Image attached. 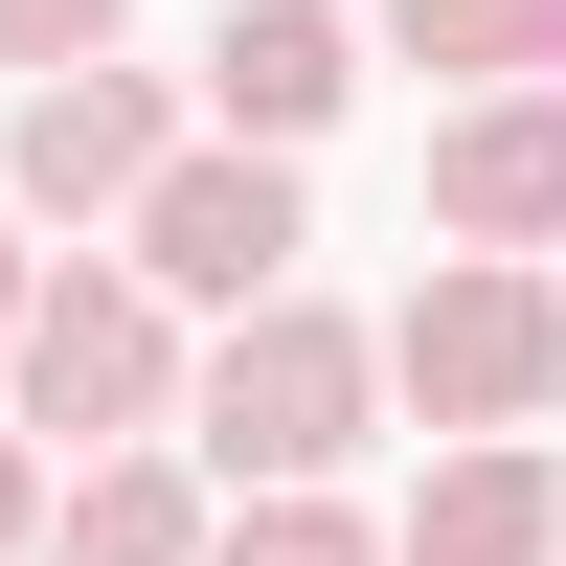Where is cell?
<instances>
[{"mask_svg": "<svg viewBox=\"0 0 566 566\" xmlns=\"http://www.w3.org/2000/svg\"><path fill=\"white\" fill-rule=\"evenodd\" d=\"M363 431H386V340H363L340 295H227V317H181V453H205V499H250V476H363Z\"/></svg>", "mask_w": 566, "mask_h": 566, "instance_id": "cell-1", "label": "cell"}, {"mask_svg": "<svg viewBox=\"0 0 566 566\" xmlns=\"http://www.w3.org/2000/svg\"><path fill=\"white\" fill-rule=\"evenodd\" d=\"M0 408H23V453L181 431V295H159L136 250H23V317H0Z\"/></svg>", "mask_w": 566, "mask_h": 566, "instance_id": "cell-2", "label": "cell"}, {"mask_svg": "<svg viewBox=\"0 0 566 566\" xmlns=\"http://www.w3.org/2000/svg\"><path fill=\"white\" fill-rule=\"evenodd\" d=\"M363 340H386V408H431V431H544L566 408V272L544 250H431L408 317H363Z\"/></svg>", "mask_w": 566, "mask_h": 566, "instance_id": "cell-3", "label": "cell"}, {"mask_svg": "<svg viewBox=\"0 0 566 566\" xmlns=\"http://www.w3.org/2000/svg\"><path fill=\"white\" fill-rule=\"evenodd\" d=\"M114 250L159 272L181 317H227V295H272V272L317 250V205H295V159H272V136H205V114H181V136H159V181L114 205Z\"/></svg>", "mask_w": 566, "mask_h": 566, "instance_id": "cell-4", "label": "cell"}, {"mask_svg": "<svg viewBox=\"0 0 566 566\" xmlns=\"http://www.w3.org/2000/svg\"><path fill=\"white\" fill-rule=\"evenodd\" d=\"M159 136H181V91L114 69V45H69V69H23V114H0V205L23 227H114L136 181H159Z\"/></svg>", "mask_w": 566, "mask_h": 566, "instance_id": "cell-5", "label": "cell"}, {"mask_svg": "<svg viewBox=\"0 0 566 566\" xmlns=\"http://www.w3.org/2000/svg\"><path fill=\"white\" fill-rule=\"evenodd\" d=\"M431 250H566V69H499L431 114Z\"/></svg>", "mask_w": 566, "mask_h": 566, "instance_id": "cell-6", "label": "cell"}, {"mask_svg": "<svg viewBox=\"0 0 566 566\" xmlns=\"http://www.w3.org/2000/svg\"><path fill=\"white\" fill-rule=\"evenodd\" d=\"M181 114H205V136H272V159H317V136L363 114V23H340V0H227Z\"/></svg>", "mask_w": 566, "mask_h": 566, "instance_id": "cell-7", "label": "cell"}, {"mask_svg": "<svg viewBox=\"0 0 566 566\" xmlns=\"http://www.w3.org/2000/svg\"><path fill=\"white\" fill-rule=\"evenodd\" d=\"M23 566H205V453H181V431L45 453V522H23Z\"/></svg>", "mask_w": 566, "mask_h": 566, "instance_id": "cell-8", "label": "cell"}, {"mask_svg": "<svg viewBox=\"0 0 566 566\" xmlns=\"http://www.w3.org/2000/svg\"><path fill=\"white\" fill-rule=\"evenodd\" d=\"M566 544V453L544 431H431V476H408L386 566H544Z\"/></svg>", "mask_w": 566, "mask_h": 566, "instance_id": "cell-9", "label": "cell"}, {"mask_svg": "<svg viewBox=\"0 0 566 566\" xmlns=\"http://www.w3.org/2000/svg\"><path fill=\"white\" fill-rule=\"evenodd\" d=\"M205 566H386V522L340 476H250V499H205Z\"/></svg>", "mask_w": 566, "mask_h": 566, "instance_id": "cell-10", "label": "cell"}, {"mask_svg": "<svg viewBox=\"0 0 566 566\" xmlns=\"http://www.w3.org/2000/svg\"><path fill=\"white\" fill-rule=\"evenodd\" d=\"M386 45L431 91H499V69H544V0H386Z\"/></svg>", "mask_w": 566, "mask_h": 566, "instance_id": "cell-11", "label": "cell"}, {"mask_svg": "<svg viewBox=\"0 0 566 566\" xmlns=\"http://www.w3.org/2000/svg\"><path fill=\"white\" fill-rule=\"evenodd\" d=\"M69 45H136V0H0V69H69Z\"/></svg>", "mask_w": 566, "mask_h": 566, "instance_id": "cell-12", "label": "cell"}, {"mask_svg": "<svg viewBox=\"0 0 566 566\" xmlns=\"http://www.w3.org/2000/svg\"><path fill=\"white\" fill-rule=\"evenodd\" d=\"M23 522H45V453H23V408H0V566H23Z\"/></svg>", "mask_w": 566, "mask_h": 566, "instance_id": "cell-13", "label": "cell"}, {"mask_svg": "<svg viewBox=\"0 0 566 566\" xmlns=\"http://www.w3.org/2000/svg\"><path fill=\"white\" fill-rule=\"evenodd\" d=\"M0 317H23V205H0Z\"/></svg>", "mask_w": 566, "mask_h": 566, "instance_id": "cell-14", "label": "cell"}, {"mask_svg": "<svg viewBox=\"0 0 566 566\" xmlns=\"http://www.w3.org/2000/svg\"><path fill=\"white\" fill-rule=\"evenodd\" d=\"M544 69H566V0H544Z\"/></svg>", "mask_w": 566, "mask_h": 566, "instance_id": "cell-15", "label": "cell"}, {"mask_svg": "<svg viewBox=\"0 0 566 566\" xmlns=\"http://www.w3.org/2000/svg\"><path fill=\"white\" fill-rule=\"evenodd\" d=\"M544 566H566V544H544Z\"/></svg>", "mask_w": 566, "mask_h": 566, "instance_id": "cell-16", "label": "cell"}]
</instances>
